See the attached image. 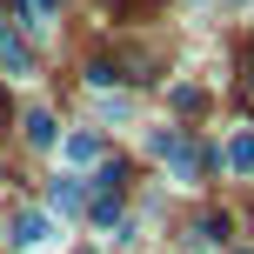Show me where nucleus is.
<instances>
[{"mask_svg": "<svg viewBox=\"0 0 254 254\" xmlns=\"http://www.w3.org/2000/svg\"><path fill=\"white\" fill-rule=\"evenodd\" d=\"M154 154H161L181 181H194V167H201V154L188 147V134H181V127H161V134H154Z\"/></svg>", "mask_w": 254, "mask_h": 254, "instance_id": "f257e3e1", "label": "nucleus"}, {"mask_svg": "<svg viewBox=\"0 0 254 254\" xmlns=\"http://www.w3.org/2000/svg\"><path fill=\"white\" fill-rule=\"evenodd\" d=\"M47 234H54V221H47V214H20V221H13V248H40Z\"/></svg>", "mask_w": 254, "mask_h": 254, "instance_id": "f03ea898", "label": "nucleus"}, {"mask_svg": "<svg viewBox=\"0 0 254 254\" xmlns=\"http://www.w3.org/2000/svg\"><path fill=\"white\" fill-rule=\"evenodd\" d=\"M0 67H7V74H34V54H27L7 27H0Z\"/></svg>", "mask_w": 254, "mask_h": 254, "instance_id": "7ed1b4c3", "label": "nucleus"}, {"mask_svg": "<svg viewBox=\"0 0 254 254\" xmlns=\"http://www.w3.org/2000/svg\"><path fill=\"white\" fill-rule=\"evenodd\" d=\"M228 167L234 174H254V127H241V134L228 140Z\"/></svg>", "mask_w": 254, "mask_h": 254, "instance_id": "20e7f679", "label": "nucleus"}, {"mask_svg": "<svg viewBox=\"0 0 254 254\" xmlns=\"http://www.w3.org/2000/svg\"><path fill=\"white\" fill-rule=\"evenodd\" d=\"M27 140H34V147H54V140H61V127H54L47 107H34V114H27Z\"/></svg>", "mask_w": 254, "mask_h": 254, "instance_id": "39448f33", "label": "nucleus"}, {"mask_svg": "<svg viewBox=\"0 0 254 254\" xmlns=\"http://www.w3.org/2000/svg\"><path fill=\"white\" fill-rule=\"evenodd\" d=\"M87 80H94V87H114L121 67H114V61H94V67H87Z\"/></svg>", "mask_w": 254, "mask_h": 254, "instance_id": "423d86ee", "label": "nucleus"}, {"mask_svg": "<svg viewBox=\"0 0 254 254\" xmlns=\"http://www.w3.org/2000/svg\"><path fill=\"white\" fill-rule=\"evenodd\" d=\"M67 154H74V161H94V154H101V140H94V134H74V140H67Z\"/></svg>", "mask_w": 254, "mask_h": 254, "instance_id": "0eeeda50", "label": "nucleus"}, {"mask_svg": "<svg viewBox=\"0 0 254 254\" xmlns=\"http://www.w3.org/2000/svg\"><path fill=\"white\" fill-rule=\"evenodd\" d=\"M47 201H54V207H80V188H74V181H54Z\"/></svg>", "mask_w": 254, "mask_h": 254, "instance_id": "6e6552de", "label": "nucleus"}, {"mask_svg": "<svg viewBox=\"0 0 254 254\" xmlns=\"http://www.w3.org/2000/svg\"><path fill=\"white\" fill-rule=\"evenodd\" d=\"M13 7H20V13H54L61 0H13Z\"/></svg>", "mask_w": 254, "mask_h": 254, "instance_id": "1a4fd4ad", "label": "nucleus"}, {"mask_svg": "<svg viewBox=\"0 0 254 254\" xmlns=\"http://www.w3.org/2000/svg\"><path fill=\"white\" fill-rule=\"evenodd\" d=\"M248 94H254V74H248Z\"/></svg>", "mask_w": 254, "mask_h": 254, "instance_id": "9d476101", "label": "nucleus"}, {"mask_svg": "<svg viewBox=\"0 0 254 254\" xmlns=\"http://www.w3.org/2000/svg\"><path fill=\"white\" fill-rule=\"evenodd\" d=\"M241 254H254V248H241Z\"/></svg>", "mask_w": 254, "mask_h": 254, "instance_id": "9b49d317", "label": "nucleus"}, {"mask_svg": "<svg viewBox=\"0 0 254 254\" xmlns=\"http://www.w3.org/2000/svg\"><path fill=\"white\" fill-rule=\"evenodd\" d=\"M0 107H7V101H0Z\"/></svg>", "mask_w": 254, "mask_h": 254, "instance_id": "f8f14e48", "label": "nucleus"}]
</instances>
